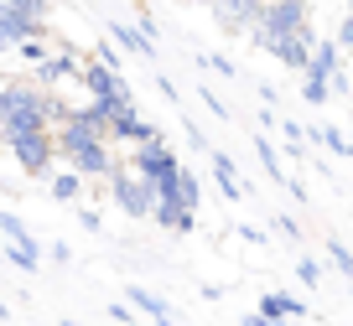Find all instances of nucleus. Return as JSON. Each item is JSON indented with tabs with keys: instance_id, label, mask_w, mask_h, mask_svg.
<instances>
[{
	"instance_id": "nucleus-1",
	"label": "nucleus",
	"mask_w": 353,
	"mask_h": 326,
	"mask_svg": "<svg viewBox=\"0 0 353 326\" xmlns=\"http://www.w3.org/2000/svg\"><path fill=\"white\" fill-rule=\"evenodd\" d=\"M68 104H57L32 78H6L0 83V130H57Z\"/></svg>"
},
{
	"instance_id": "nucleus-2",
	"label": "nucleus",
	"mask_w": 353,
	"mask_h": 326,
	"mask_svg": "<svg viewBox=\"0 0 353 326\" xmlns=\"http://www.w3.org/2000/svg\"><path fill=\"white\" fill-rule=\"evenodd\" d=\"M52 145H57V161H68V171L83 176V182H110L114 166H120V161H114V151H110V140L83 135V130H73V124H57Z\"/></svg>"
},
{
	"instance_id": "nucleus-3",
	"label": "nucleus",
	"mask_w": 353,
	"mask_h": 326,
	"mask_svg": "<svg viewBox=\"0 0 353 326\" xmlns=\"http://www.w3.org/2000/svg\"><path fill=\"white\" fill-rule=\"evenodd\" d=\"M281 36H317V32H312V6H307V0H265V6H260L250 42L265 52V47L281 42Z\"/></svg>"
},
{
	"instance_id": "nucleus-4",
	"label": "nucleus",
	"mask_w": 353,
	"mask_h": 326,
	"mask_svg": "<svg viewBox=\"0 0 353 326\" xmlns=\"http://www.w3.org/2000/svg\"><path fill=\"white\" fill-rule=\"evenodd\" d=\"M0 140H6V151L16 155V166H21L26 176H37V182L52 176V166H57L52 130H0Z\"/></svg>"
},
{
	"instance_id": "nucleus-5",
	"label": "nucleus",
	"mask_w": 353,
	"mask_h": 326,
	"mask_svg": "<svg viewBox=\"0 0 353 326\" xmlns=\"http://www.w3.org/2000/svg\"><path fill=\"white\" fill-rule=\"evenodd\" d=\"M110 202L120 207L125 217H151V207H156V186H151V182H141L130 166H114V176H110Z\"/></svg>"
},
{
	"instance_id": "nucleus-6",
	"label": "nucleus",
	"mask_w": 353,
	"mask_h": 326,
	"mask_svg": "<svg viewBox=\"0 0 353 326\" xmlns=\"http://www.w3.org/2000/svg\"><path fill=\"white\" fill-rule=\"evenodd\" d=\"M130 171L141 176V182H151V186H156V182H166V176H176V171H182V161H176L172 140L161 135V140L135 145V151H130Z\"/></svg>"
},
{
	"instance_id": "nucleus-7",
	"label": "nucleus",
	"mask_w": 353,
	"mask_h": 326,
	"mask_svg": "<svg viewBox=\"0 0 353 326\" xmlns=\"http://www.w3.org/2000/svg\"><path fill=\"white\" fill-rule=\"evenodd\" d=\"M78 67H83V57H78L73 47H57V52H47L42 63L32 67V83H37V88H47V94H52L57 83H68V78H78Z\"/></svg>"
},
{
	"instance_id": "nucleus-8",
	"label": "nucleus",
	"mask_w": 353,
	"mask_h": 326,
	"mask_svg": "<svg viewBox=\"0 0 353 326\" xmlns=\"http://www.w3.org/2000/svg\"><path fill=\"white\" fill-rule=\"evenodd\" d=\"M260 6H265V0H208L213 21H219L223 32H234V36H250V32H254V16H260Z\"/></svg>"
},
{
	"instance_id": "nucleus-9",
	"label": "nucleus",
	"mask_w": 353,
	"mask_h": 326,
	"mask_svg": "<svg viewBox=\"0 0 353 326\" xmlns=\"http://www.w3.org/2000/svg\"><path fill=\"white\" fill-rule=\"evenodd\" d=\"M307 78L327 83L338 98L348 94V78H343V67H338V42H312V63H307Z\"/></svg>"
},
{
	"instance_id": "nucleus-10",
	"label": "nucleus",
	"mask_w": 353,
	"mask_h": 326,
	"mask_svg": "<svg viewBox=\"0 0 353 326\" xmlns=\"http://www.w3.org/2000/svg\"><path fill=\"white\" fill-rule=\"evenodd\" d=\"M47 42V21H32V16H16V11H6V6H0V52H11L16 42Z\"/></svg>"
},
{
	"instance_id": "nucleus-11",
	"label": "nucleus",
	"mask_w": 353,
	"mask_h": 326,
	"mask_svg": "<svg viewBox=\"0 0 353 326\" xmlns=\"http://www.w3.org/2000/svg\"><path fill=\"white\" fill-rule=\"evenodd\" d=\"M78 83H83V94H88V98H99V104H104V98H114V94H125V78H120V73H110L104 63H94V57L78 67Z\"/></svg>"
},
{
	"instance_id": "nucleus-12",
	"label": "nucleus",
	"mask_w": 353,
	"mask_h": 326,
	"mask_svg": "<svg viewBox=\"0 0 353 326\" xmlns=\"http://www.w3.org/2000/svg\"><path fill=\"white\" fill-rule=\"evenodd\" d=\"M312 42H317V36H281V42H270L265 52L276 57L281 67H291V73H307V63H312Z\"/></svg>"
},
{
	"instance_id": "nucleus-13",
	"label": "nucleus",
	"mask_w": 353,
	"mask_h": 326,
	"mask_svg": "<svg viewBox=\"0 0 353 326\" xmlns=\"http://www.w3.org/2000/svg\"><path fill=\"white\" fill-rule=\"evenodd\" d=\"M110 36H114V47H125L130 57H145V63H156V42L141 32V26H130V21H110Z\"/></svg>"
},
{
	"instance_id": "nucleus-14",
	"label": "nucleus",
	"mask_w": 353,
	"mask_h": 326,
	"mask_svg": "<svg viewBox=\"0 0 353 326\" xmlns=\"http://www.w3.org/2000/svg\"><path fill=\"white\" fill-rule=\"evenodd\" d=\"M260 316H270V321H307V301H296L286 290H270V295H260Z\"/></svg>"
},
{
	"instance_id": "nucleus-15",
	"label": "nucleus",
	"mask_w": 353,
	"mask_h": 326,
	"mask_svg": "<svg viewBox=\"0 0 353 326\" xmlns=\"http://www.w3.org/2000/svg\"><path fill=\"white\" fill-rule=\"evenodd\" d=\"M208 161H213V176H219L223 202H239L244 186H239V171H234V155H229V151H208Z\"/></svg>"
},
{
	"instance_id": "nucleus-16",
	"label": "nucleus",
	"mask_w": 353,
	"mask_h": 326,
	"mask_svg": "<svg viewBox=\"0 0 353 326\" xmlns=\"http://www.w3.org/2000/svg\"><path fill=\"white\" fill-rule=\"evenodd\" d=\"M0 233H6V243H11V249H32V254H42V243L32 239V228H26L16 213H6V207H0Z\"/></svg>"
},
{
	"instance_id": "nucleus-17",
	"label": "nucleus",
	"mask_w": 353,
	"mask_h": 326,
	"mask_svg": "<svg viewBox=\"0 0 353 326\" xmlns=\"http://www.w3.org/2000/svg\"><path fill=\"white\" fill-rule=\"evenodd\" d=\"M47 192H52V202H78V197H83V176L52 171V176H47Z\"/></svg>"
},
{
	"instance_id": "nucleus-18",
	"label": "nucleus",
	"mask_w": 353,
	"mask_h": 326,
	"mask_svg": "<svg viewBox=\"0 0 353 326\" xmlns=\"http://www.w3.org/2000/svg\"><path fill=\"white\" fill-rule=\"evenodd\" d=\"M130 305H135V311H145V316H151V321H161V316H172V311H166V301H161V295H156V290H145V285H130Z\"/></svg>"
},
{
	"instance_id": "nucleus-19",
	"label": "nucleus",
	"mask_w": 353,
	"mask_h": 326,
	"mask_svg": "<svg viewBox=\"0 0 353 326\" xmlns=\"http://www.w3.org/2000/svg\"><path fill=\"white\" fill-rule=\"evenodd\" d=\"M254 155H260V166H265V176H270V182L291 186V176H286V166H281V155H276V145H270V140H254Z\"/></svg>"
},
{
	"instance_id": "nucleus-20",
	"label": "nucleus",
	"mask_w": 353,
	"mask_h": 326,
	"mask_svg": "<svg viewBox=\"0 0 353 326\" xmlns=\"http://www.w3.org/2000/svg\"><path fill=\"white\" fill-rule=\"evenodd\" d=\"M176 197H182V207H188V213H198V207H203V182L188 171V166L176 171Z\"/></svg>"
},
{
	"instance_id": "nucleus-21",
	"label": "nucleus",
	"mask_w": 353,
	"mask_h": 326,
	"mask_svg": "<svg viewBox=\"0 0 353 326\" xmlns=\"http://www.w3.org/2000/svg\"><path fill=\"white\" fill-rule=\"evenodd\" d=\"M307 140H317V145H327L332 155H348V135L338 130V124H317V130H307Z\"/></svg>"
},
{
	"instance_id": "nucleus-22",
	"label": "nucleus",
	"mask_w": 353,
	"mask_h": 326,
	"mask_svg": "<svg viewBox=\"0 0 353 326\" xmlns=\"http://www.w3.org/2000/svg\"><path fill=\"white\" fill-rule=\"evenodd\" d=\"M0 6H6V11H16V16H32V21H47V11H52L47 0H0Z\"/></svg>"
},
{
	"instance_id": "nucleus-23",
	"label": "nucleus",
	"mask_w": 353,
	"mask_h": 326,
	"mask_svg": "<svg viewBox=\"0 0 353 326\" xmlns=\"http://www.w3.org/2000/svg\"><path fill=\"white\" fill-rule=\"evenodd\" d=\"M327 259H332V264H338V270H343V274H348V280H353V249H348V243L338 239V233H332V239H327Z\"/></svg>"
},
{
	"instance_id": "nucleus-24",
	"label": "nucleus",
	"mask_w": 353,
	"mask_h": 326,
	"mask_svg": "<svg viewBox=\"0 0 353 326\" xmlns=\"http://www.w3.org/2000/svg\"><path fill=\"white\" fill-rule=\"evenodd\" d=\"M281 135H286V145H291V155H296V161H301V155H307V130H301V124H296V120H281Z\"/></svg>"
},
{
	"instance_id": "nucleus-25",
	"label": "nucleus",
	"mask_w": 353,
	"mask_h": 326,
	"mask_svg": "<svg viewBox=\"0 0 353 326\" xmlns=\"http://www.w3.org/2000/svg\"><path fill=\"white\" fill-rule=\"evenodd\" d=\"M301 98H307V104H327V98H332V88L327 83H317V78H301Z\"/></svg>"
},
{
	"instance_id": "nucleus-26",
	"label": "nucleus",
	"mask_w": 353,
	"mask_h": 326,
	"mask_svg": "<svg viewBox=\"0 0 353 326\" xmlns=\"http://www.w3.org/2000/svg\"><path fill=\"white\" fill-rule=\"evenodd\" d=\"M94 63H104V67H110V73H120V78H125V57H120V47L99 42V52H94Z\"/></svg>"
},
{
	"instance_id": "nucleus-27",
	"label": "nucleus",
	"mask_w": 353,
	"mask_h": 326,
	"mask_svg": "<svg viewBox=\"0 0 353 326\" xmlns=\"http://www.w3.org/2000/svg\"><path fill=\"white\" fill-rule=\"evenodd\" d=\"M198 98H203V104H208V114H213V120H229V104H223V98H219V94H213V88H208V83H203V88H198Z\"/></svg>"
},
{
	"instance_id": "nucleus-28",
	"label": "nucleus",
	"mask_w": 353,
	"mask_h": 326,
	"mask_svg": "<svg viewBox=\"0 0 353 326\" xmlns=\"http://www.w3.org/2000/svg\"><path fill=\"white\" fill-rule=\"evenodd\" d=\"M11 52H21V57H26V63H32V67H37V63H42V57H47V42H37V36H32V42H16V47H11Z\"/></svg>"
},
{
	"instance_id": "nucleus-29",
	"label": "nucleus",
	"mask_w": 353,
	"mask_h": 326,
	"mask_svg": "<svg viewBox=\"0 0 353 326\" xmlns=\"http://www.w3.org/2000/svg\"><path fill=\"white\" fill-rule=\"evenodd\" d=\"M332 42H338V52H353V16L343 11V21H338V36H332Z\"/></svg>"
},
{
	"instance_id": "nucleus-30",
	"label": "nucleus",
	"mask_w": 353,
	"mask_h": 326,
	"mask_svg": "<svg viewBox=\"0 0 353 326\" xmlns=\"http://www.w3.org/2000/svg\"><path fill=\"white\" fill-rule=\"evenodd\" d=\"M296 274H301V285H322V264L317 259H296Z\"/></svg>"
},
{
	"instance_id": "nucleus-31",
	"label": "nucleus",
	"mask_w": 353,
	"mask_h": 326,
	"mask_svg": "<svg viewBox=\"0 0 353 326\" xmlns=\"http://www.w3.org/2000/svg\"><path fill=\"white\" fill-rule=\"evenodd\" d=\"M78 223H83L88 233H104V217L94 213V207H78Z\"/></svg>"
},
{
	"instance_id": "nucleus-32",
	"label": "nucleus",
	"mask_w": 353,
	"mask_h": 326,
	"mask_svg": "<svg viewBox=\"0 0 353 326\" xmlns=\"http://www.w3.org/2000/svg\"><path fill=\"white\" fill-rule=\"evenodd\" d=\"M110 321H114V326H130L135 311H130V305H110Z\"/></svg>"
},
{
	"instance_id": "nucleus-33",
	"label": "nucleus",
	"mask_w": 353,
	"mask_h": 326,
	"mask_svg": "<svg viewBox=\"0 0 353 326\" xmlns=\"http://www.w3.org/2000/svg\"><path fill=\"white\" fill-rule=\"evenodd\" d=\"M239 239L244 243H270V239H265V228H254V223H250V228H239Z\"/></svg>"
},
{
	"instance_id": "nucleus-34",
	"label": "nucleus",
	"mask_w": 353,
	"mask_h": 326,
	"mask_svg": "<svg viewBox=\"0 0 353 326\" xmlns=\"http://www.w3.org/2000/svg\"><path fill=\"white\" fill-rule=\"evenodd\" d=\"M188 140H192V145H198V151H203V155H208V140H203V130H198V124H192V120H188Z\"/></svg>"
},
{
	"instance_id": "nucleus-35",
	"label": "nucleus",
	"mask_w": 353,
	"mask_h": 326,
	"mask_svg": "<svg viewBox=\"0 0 353 326\" xmlns=\"http://www.w3.org/2000/svg\"><path fill=\"white\" fill-rule=\"evenodd\" d=\"M239 326H270V316H260V311H250V316H244V321Z\"/></svg>"
},
{
	"instance_id": "nucleus-36",
	"label": "nucleus",
	"mask_w": 353,
	"mask_h": 326,
	"mask_svg": "<svg viewBox=\"0 0 353 326\" xmlns=\"http://www.w3.org/2000/svg\"><path fill=\"white\" fill-rule=\"evenodd\" d=\"M6 316H11V305H6V290H0V321H6Z\"/></svg>"
},
{
	"instance_id": "nucleus-37",
	"label": "nucleus",
	"mask_w": 353,
	"mask_h": 326,
	"mask_svg": "<svg viewBox=\"0 0 353 326\" xmlns=\"http://www.w3.org/2000/svg\"><path fill=\"white\" fill-rule=\"evenodd\" d=\"M156 326H176V321H172V316H161V321H156Z\"/></svg>"
},
{
	"instance_id": "nucleus-38",
	"label": "nucleus",
	"mask_w": 353,
	"mask_h": 326,
	"mask_svg": "<svg viewBox=\"0 0 353 326\" xmlns=\"http://www.w3.org/2000/svg\"><path fill=\"white\" fill-rule=\"evenodd\" d=\"M343 11H348V16H353V0H343Z\"/></svg>"
},
{
	"instance_id": "nucleus-39",
	"label": "nucleus",
	"mask_w": 353,
	"mask_h": 326,
	"mask_svg": "<svg viewBox=\"0 0 353 326\" xmlns=\"http://www.w3.org/2000/svg\"><path fill=\"white\" fill-rule=\"evenodd\" d=\"M270 326H291V321H270Z\"/></svg>"
},
{
	"instance_id": "nucleus-40",
	"label": "nucleus",
	"mask_w": 353,
	"mask_h": 326,
	"mask_svg": "<svg viewBox=\"0 0 353 326\" xmlns=\"http://www.w3.org/2000/svg\"><path fill=\"white\" fill-rule=\"evenodd\" d=\"M57 326H78V321H57Z\"/></svg>"
},
{
	"instance_id": "nucleus-41",
	"label": "nucleus",
	"mask_w": 353,
	"mask_h": 326,
	"mask_svg": "<svg viewBox=\"0 0 353 326\" xmlns=\"http://www.w3.org/2000/svg\"><path fill=\"white\" fill-rule=\"evenodd\" d=\"M0 83H6V78H0Z\"/></svg>"
},
{
	"instance_id": "nucleus-42",
	"label": "nucleus",
	"mask_w": 353,
	"mask_h": 326,
	"mask_svg": "<svg viewBox=\"0 0 353 326\" xmlns=\"http://www.w3.org/2000/svg\"><path fill=\"white\" fill-rule=\"evenodd\" d=\"M348 295H353V290H348Z\"/></svg>"
}]
</instances>
